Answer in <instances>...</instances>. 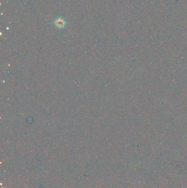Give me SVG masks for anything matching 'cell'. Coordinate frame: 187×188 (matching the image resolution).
Masks as SVG:
<instances>
[{"label":"cell","mask_w":187,"mask_h":188,"mask_svg":"<svg viewBox=\"0 0 187 188\" xmlns=\"http://www.w3.org/2000/svg\"><path fill=\"white\" fill-rule=\"evenodd\" d=\"M53 23L58 29H63L64 28L66 23L64 19L62 17H58L56 18V19L54 20Z\"/></svg>","instance_id":"1"}]
</instances>
